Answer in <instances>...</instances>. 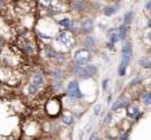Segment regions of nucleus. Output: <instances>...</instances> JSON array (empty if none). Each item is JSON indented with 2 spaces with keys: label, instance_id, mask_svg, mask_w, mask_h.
Returning <instances> with one entry per match:
<instances>
[{
  "label": "nucleus",
  "instance_id": "16",
  "mask_svg": "<svg viewBox=\"0 0 151 140\" xmlns=\"http://www.w3.org/2000/svg\"><path fill=\"white\" fill-rule=\"evenodd\" d=\"M115 12H116L115 6H106L104 9V14L106 15V17H110V15H113Z\"/></svg>",
  "mask_w": 151,
  "mask_h": 140
},
{
  "label": "nucleus",
  "instance_id": "21",
  "mask_svg": "<svg viewBox=\"0 0 151 140\" xmlns=\"http://www.w3.org/2000/svg\"><path fill=\"white\" fill-rule=\"evenodd\" d=\"M122 55H131V46L129 42H127V43L123 46L122 48Z\"/></svg>",
  "mask_w": 151,
  "mask_h": 140
},
{
  "label": "nucleus",
  "instance_id": "31",
  "mask_svg": "<svg viewBox=\"0 0 151 140\" xmlns=\"http://www.w3.org/2000/svg\"><path fill=\"white\" fill-rule=\"evenodd\" d=\"M145 8H147V9H149V11H151V1L147 2V5H145Z\"/></svg>",
  "mask_w": 151,
  "mask_h": 140
},
{
  "label": "nucleus",
  "instance_id": "27",
  "mask_svg": "<svg viewBox=\"0 0 151 140\" xmlns=\"http://www.w3.org/2000/svg\"><path fill=\"white\" fill-rule=\"evenodd\" d=\"M110 120H112V113H108L104 118V123H109Z\"/></svg>",
  "mask_w": 151,
  "mask_h": 140
},
{
  "label": "nucleus",
  "instance_id": "29",
  "mask_svg": "<svg viewBox=\"0 0 151 140\" xmlns=\"http://www.w3.org/2000/svg\"><path fill=\"white\" fill-rule=\"evenodd\" d=\"M118 140H128V134H122V136L118 137Z\"/></svg>",
  "mask_w": 151,
  "mask_h": 140
},
{
  "label": "nucleus",
  "instance_id": "15",
  "mask_svg": "<svg viewBox=\"0 0 151 140\" xmlns=\"http://www.w3.org/2000/svg\"><path fill=\"white\" fill-rule=\"evenodd\" d=\"M94 44H95V40H94V37H92V36L85 37V40H84V46H85V47L93 48Z\"/></svg>",
  "mask_w": 151,
  "mask_h": 140
},
{
  "label": "nucleus",
  "instance_id": "14",
  "mask_svg": "<svg viewBox=\"0 0 151 140\" xmlns=\"http://www.w3.org/2000/svg\"><path fill=\"white\" fill-rule=\"evenodd\" d=\"M126 37H127V27L125 25H121L118 27V39L126 40Z\"/></svg>",
  "mask_w": 151,
  "mask_h": 140
},
{
  "label": "nucleus",
  "instance_id": "6",
  "mask_svg": "<svg viewBox=\"0 0 151 140\" xmlns=\"http://www.w3.org/2000/svg\"><path fill=\"white\" fill-rule=\"evenodd\" d=\"M129 62H130V55H122V60H121L120 67H118V76L123 77L127 72V68L129 66Z\"/></svg>",
  "mask_w": 151,
  "mask_h": 140
},
{
  "label": "nucleus",
  "instance_id": "30",
  "mask_svg": "<svg viewBox=\"0 0 151 140\" xmlns=\"http://www.w3.org/2000/svg\"><path fill=\"white\" fill-rule=\"evenodd\" d=\"M90 140H99V138L96 134H92V136L90 137Z\"/></svg>",
  "mask_w": 151,
  "mask_h": 140
},
{
  "label": "nucleus",
  "instance_id": "2",
  "mask_svg": "<svg viewBox=\"0 0 151 140\" xmlns=\"http://www.w3.org/2000/svg\"><path fill=\"white\" fill-rule=\"evenodd\" d=\"M55 40L57 43L64 46V47L69 48V49L73 44V36H72V34L70 32H61L57 35V37H55Z\"/></svg>",
  "mask_w": 151,
  "mask_h": 140
},
{
  "label": "nucleus",
  "instance_id": "25",
  "mask_svg": "<svg viewBox=\"0 0 151 140\" xmlns=\"http://www.w3.org/2000/svg\"><path fill=\"white\" fill-rule=\"evenodd\" d=\"M107 88H108V79H104L102 81V90L106 92Z\"/></svg>",
  "mask_w": 151,
  "mask_h": 140
},
{
  "label": "nucleus",
  "instance_id": "9",
  "mask_svg": "<svg viewBox=\"0 0 151 140\" xmlns=\"http://www.w3.org/2000/svg\"><path fill=\"white\" fill-rule=\"evenodd\" d=\"M71 7H72V8H73L74 11H82V9H85L86 2L80 1V0H77V1H72V2H71Z\"/></svg>",
  "mask_w": 151,
  "mask_h": 140
},
{
  "label": "nucleus",
  "instance_id": "17",
  "mask_svg": "<svg viewBox=\"0 0 151 140\" xmlns=\"http://www.w3.org/2000/svg\"><path fill=\"white\" fill-rule=\"evenodd\" d=\"M45 56H48V57H56L57 53H56V50L53 49V48H51L50 46H47V48H45Z\"/></svg>",
  "mask_w": 151,
  "mask_h": 140
},
{
  "label": "nucleus",
  "instance_id": "10",
  "mask_svg": "<svg viewBox=\"0 0 151 140\" xmlns=\"http://www.w3.org/2000/svg\"><path fill=\"white\" fill-rule=\"evenodd\" d=\"M39 91H40V88L31 84V83H29V84L27 85V93H28L29 96H35Z\"/></svg>",
  "mask_w": 151,
  "mask_h": 140
},
{
  "label": "nucleus",
  "instance_id": "19",
  "mask_svg": "<svg viewBox=\"0 0 151 140\" xmlns=\"http://www.w3.org/2000/svg\"><path fill=\"white\" fill-rule=\"evenodd\" d=\"M131 19H133V12L131 11H129V12H127L125 14V18H123V25H129V23L131 22Z\"/></svg>",
  "mask_w": 151,
  "mask_h": 140
},
{
  "label": "nucleus",
  "instance_id": "5",
  "mask_svg": "<svg viewBox=\"0 0 151 140\" xmlns=\"http://www.w3.org/2000/svg\"><path fill=\"white\" fill-rule=\"evenodd\" d=\"M20 48L27 54V55H33L35 53V44L30 41V40L26 39L25 35H22V36L20 37Z\"/></svg>",
  "mask_w": 151,
  "mask_h": 140
},
{
  "label": "nucleus",
  "instance_id": "28",
  "mask_svg": "<svg viewBox=\"0 0 151 140\" xmlns=\"http://www.w3.org/2000/svg\"><path fill=\"white\" fill-rule=\"evenodd\" d=\"M141 81H142V77H137V78H135V79L131 81V82H130V85H135L137 82H141Z\"/></svg>",
  "mask_w": 151,
  "mask_h": 140
},
{
  "label": "nucleus",
  "instance_id": "24",
  "mask_svg": "<svg viewBox=\"0 0 151 140\" xmlns=\"http://www.w3.org/2000/svg\"><path fill=\"white\" fill-rule=\"evenodd\" d=\"M63 123L66 124V125H71L72 123H73V118L70 116V117H67V116H64L63 117Z\"/></svg>",
  "mask_w": 151,
  "mask_h": 140
},
{
  "label": "nucleus",
  "instance_id": "11",
  "mask_svg": "<svg viewBox=\"0 0 151 140\" xmlns=\"http://www.w3.org/2000/svg\"><path fill=\"white\" fill-rule=\"evenodd\" d=\"M138 113H139V110H138V107H136V106H130L127 110V116L130 118H136L137 116H138Z\"/></svg>",
  "mask_w": 151,
  "mask_h": 140
},
{
  "label": "nucleus",
  "instance_id": "26",
  "mask_svg": "<svg viewBox=\"0 0 151 140\" xmlns=\"http://www.w3.org/2000/svg\"><path fill=\"white\" fill-rule=\"evenodd\" d=\"M100 110H101V105H96V106L94 107V114L98 116L100 113Z\"/></svg>",
  "mask_w": 151,
  "mask_h": 140
},
{
  "label": "nucleus",
  "instance_id": "33",
  "mask_svg": "<svg viewBox=\"0 0 151 140\" xmlns=\"http://www.w3.org/2000/svg\"><path fill=\"white\" fill-rule=\"evenodd\" d=\"M148 26H149V28H151V18L148 20Z\"/></svg>",
  "mask_w": 151,
  "mask_h": 140
},
{
  "label": "nucleus",
  "instance_id": "12",
  "mask_svg": "<svg viewBox=\"0 0 151 140\" xmlns=\"http://www.w3.org/2000/svg\"><path fill=\"white\" fill-rule=\"evenodd\" d=\"M138 64L144 69H151V61L148 60L147 57H143L138 60Z\"/></svg>",
  "mask_w": 151,
  "mask_h": 140
},
{
  "label": "nucleus",
  "instance_id": "13",
  "mask_svg": "<svg viewBox=\"0 0 151 140\" xmlns=\"http://www.w3.org/2000/svg\"><path fill=\"white\" fill-rule=\"evenodd\" d=\"M126 105V101L123 98H121V99H118V101H116L114 104H113V106H112V111H116V110H118L120 107H123Z\"/></svg>",
  "mask_w": 151,
  "mask_h": 140
},
{
  "label": "nucleus",
  "instance_id": "23",
  "mask_svg": "<svg viewBox=\"0 0 151 140\" xmlns=\"http://www.w3.org/2000/svg\"><path fill=\"white\" fill-rule=\"evenodd\" d=\"M142 98L145 105H151V92H145L142 96Z\"/></svg>",
  "mask_w": 151,
  "mask_h": 140
},
{
  "label": "nucleus",
  "instance_id": "34",
  "mask_svg": "<svg viewBox=\"0 0 151 140\" xmlns=\"http://www.w3.org/2000/svg\"><path fill=\"white\" fill-rule=\"evenodd\" d=\"M148 39L151 40V32H149V34H148Z\"/></svg>",
  "mask_w": 151,
  "mask_h": 140
},
{
  "label": "nucleus",
  "instance_id": "1",
  "mask_svg": "<svg viewBox=\"0 0 151 140\" xmlns=\"http://www.w3.org/2000/svg\"><path fill=\"white\" fill-rule=\"evenodd\" d=\"M92 56H91L90 50L87 49H78L74 53V66L77 67H85L87 63L91 61Z\"/></svg>",
  "mask_w": 151,
  "mask_h": 140
},
{
  "label": "nucleus",
  "instance_id": "18",
  "mask_svg": "<svg viewBox=\"0 0 151 140\" xmlns=\"http://www.w3.org/2000/svg\"><path fill=\"white\" fill-rule=\"evenodd\" d=\"M51 76H52L56 81H59V78H62V77H63V71H62V70H59V69H55V70H52V71H51Z\"/></svg>",
  "mask_w": 151,
  "mask_h": 140
},
{
  "label": "nucleus",
  "instance_id": "8",
  "mask_svg": "<svg viewBox=\"0 0 151 140\" xmlns=\"http://www.w3.org/2000/svg\"><path fill=\"white\" fill-rule=\"evenodd\" d=\"M80 28H82V31L84 32V33H91V32L93 31L94 28V22L92 19H85L84 21L82 22V25H80Z\"/></svg>",
  "mask_w": 151,
  "mask_h": 140
},
{
  "label": "nucleus",
  "instance_id": "32",
  "mask_svg": "<svg viewBox=\"0 0 151 140\" xmlns=\"http://www.w3.org/2000/svg\"><path fill=\"white\" fill-rule=\"evenodd\" d=\"M2 47H4V42L0 41V54H1V52H2Z\"/></svg>",
  "mask_w": 151,
  "mask_h": 140
},
{
  "label": "nucleus",
  "instance_id": "3",
  "mask_svg": "<svg viewBox=\"0 0 151 140\" xmlns=\"http://www.w3.org/2000/svg\"><path fill=\"white\" fill-rule=\"evenodd\" d=\"M96 72H98V68L93 64H87L78 70V75L80 76V78H92L96 75Z\"/></svg>",
  "mask_w": 151,
  "mask_h": 140
},
{
  "label": "nucleus",
  "instance_id": "7",
  "mask_svg": "<svg viewBox=\"0 0 151 140\" xmlns=\"http://www.w3.org/2000/svg\"><path fill=\"white\" fill-rule=\"evenodd\" d=\"M30 83L41 89L43 87V84H44V77H43V75L41 72H35L30 77Z\"/></svg>",
  "mask_w": 151,
  "mask_h": 140
},
{
  "label": "nucleus",
  "instance_id": "4",
  "mask_svg": "<svg viewBox=\"0 0 151 140\" xmlns=\"http://www.w3.org/2000/svg\"><path fill=\"white\" fill-rule=\"evenodd\" d=\"M67 95L73 99H79L83 97V93H82V91L79 90V85H78V82L76 79L71 81V82L67 84Z\"/></svg>",
  "mask_w": 151,
  "mask_h": 140
},
{
  "label": "nucleus",
  "instance_id": "35",
  "mask_svg": "<svg viewBox=\"0 0 151 140\" xmlns=\"http://www.w3.org/2000/svg\"><path fill=\"white\" fill-rule=\"evenodd\" d=\"M150 87H151V84H150Z\"/></svg>",
  "mask_w": 151,
  "mask_h": 140
},
{
  "label": "nucleus",
  "instance_id": "20",
  "mask_svg": "<svg viewBox=\"0 0 151 140\" xmlns=\"http://www.w3.org/2000/svg\"><path fill=\"white\" fill-rule=\"evenodd\" d=\"M58 25L65 27V28H70V26H71V20H70L69 18H64V19H62V20L58 21Z\"/></svg>",
  "mask_w": 151,
  "mask_h": 140
},
{
  "label": "nucleus",
  "instance_id": "22",
  "mask_svg": "<svg viewBox=\"0 0 151 140\" xmlns=\"http://www.w3.org/2000/svg\"><path fill=\"white\" fill-rule=\"evenodd\" d=\"M108 40H109V43L110 44H115L116 42H118V40H120V39H118V34L112 33V34L109 35V39Z\"/></svg>",
  "mask_w": 151,
  "mask_h": 140
}]
</instances>
